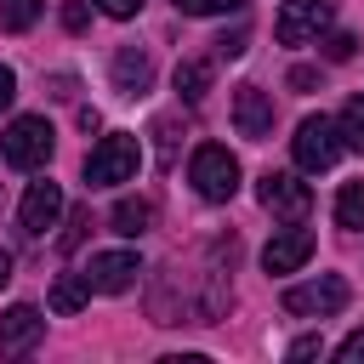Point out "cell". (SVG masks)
I'll list each match as a JSON object with an SVG mask.
<instances>
[{"instance_id": "cell-3", "label": "cell", "mask_w": 364, "mask_h": 364, "mask_svg": "<svg viewBox=\"0 0 364 364\" xmlns=\"http://www.w3.org/2000/svg\"><path fill=\"white\" fill-rule=\"evenodd\" d=\"M290 148H296V165L301 171H330L336 159H341V125L336 119H324V114H313V119H301L296 125V136H290Z\"/></svg>"}, {"instance_id": "cell-29", "label": "cell", "mask_w": 364, "mask_h": 364, "mask_svg": "<svg viewBox=\"0 0 364 364\" xmlns=\"http://www.w3.org/2000/svg\"><path fill=\"white\" fill-rule=\"evenodd\" d=\"M6 279H11V256L0 250V290H6Z\"/></svg>"}, {"instance_id": "cell-1", "label": "cell", "mask_w": 364, "mask_h": 364, "mask_svg": "<svg viewBox=\"0 0 364 364\" xmlns=\"http://www.w3.org/2000/svg\"><path fill=\"white\" fill-rule=\"evenodd\" d=\"M142 165V142L131 131H108L91 154H85V182L91 188H114V182H131Z\"/></svg>"}, {"instance_id": "cell-6", "label": "cell", "mask_w": 364, "mask_h": 364, "mask_svg": "<svg viewBox=\"0 0 364 364\" xmlns=\"http://www.w3.org/2000/svg\"><path fill=\"white\" fill-rule=\"evenodd\" d=\"M256 199H262L273 216H284V222H301V216H307V205H313L307 182H296L290 171H267V176L256 182Z\"/></svg>"}, {"instance_id": "cell-9", "label": "cell", "mask_w": 364, "mask_h": 364, "mask_svg": "<svg viewBox=\"0 0 364 364\" xmlns=\"http://www.w3.org/2000/svg\"><path fill=\"white\" fill-rule=\"evenodd\" d=\"M233 125H239V136L267 142V136H273V97H267L262 85H239V91H233Z\"/></svg>"}, {"instance_id": "cell-18", "label": "cell", "mask_w": 364, "mask_h": 364, "mask_svg": "<svg viewBox=\"0 0 364 364\" xmlns=\"http://www.w3.org/2000/svg\"><path fill=\"white\" fill-rule=\"evenodd\" d=\"M341 142L353 148V154H364V97H347V108H341Z\"/></svg>"}, {"instance_id": "cell-8", "label": "cell", "mask_w": 364, "mask_h": 364, "mask_svg": "<svg viewBox=\"0 0 364 364\" xmlns=\"http://www.w3.org/2000/svg\"><path fill=\"white\" fill-rule=\"evenodd\" d=\"M57 216H63V188H57L51 176H46V182H28V193H23V205H17L23 233L40 239L46 228H57Z\"/></svg>"}, {"instance_id": "cell-4", "label": "cell", "mask_w": 364, "mask_h": 364, "mask_svg": "<svg viewBox=\"0 0 364 364\" xmlns=\"http://www.w3.org/2000/svg\"><path fill=\"white\" fill-rule=\"evenodd\" d=\"M0 154H6V165H17V171H40V165L51 159V125H46L40 114L11 119V131L0 136Z\"/></svg>"}, {"instance_id": "cell-7", "label": "cell", "mask_w": 364, "mask_h": 364, "mask_svg": "<svg viewBox=\"0 0 364 364\" xmlns=\"http://www.w3.org/2000/svg\"><path fill=\"white\" fill-rule=\"evenodd\" d=\"M324 23H330V0H284L279 17H273V34L284 46H307Z\"/></svg>"}, {"instance_id": "cell-14", "label": "cell", "mask_w": 364, "mask_h": 364, "mask_svg": "<svg viewBox=\"0 0 364 364\" xmlns=\"http://www.w3.org/2000/svg\"><path fill=\"white\" fill-rule=\"evenodd\" d=\"M108 222H114V233H125V239H142V233L154 228V205H148V199H119Z\"/></svg>"}, {"instance_id": "cell-11", "label": "cell", "mask_w": 364, "mask_h": 364, "mask_svg": "<svg viewBox=\"0 0 364 364\" xmlns=\"http://www.w3.org/2000/svg\"><path fill=\"white\" fill-rule=\"evenodd\" d=\"M40 336H46V318H40L28 301H17V307H6V313H0V353H6V358L28 353Z\"/></svg>"}, {"instance_id": "cell-15", "label": "cell", "mask_w": 364, "mask_h": 364, "mask_svg": "<svg viewBox=\"0 0 364 364\" xmlns=\"http://www.w3.org/2000/svg\"><path fill=\"white\" fill-rule=\"evenodd\" d=\"M91 301V279L85 273H57V284H51V313H80Z\"/></svg>"}, {"instance_id": "cell-25", "label": "cell", "mask_w": 364, "mask_h": 364, "mask_svg": "<svg viewBox=\"0 0 364 364\" xmlns=\"http://www.w3.org/2000/svg\"><path fill=\"white\" fill-rule=\"evenodd\" d=\"M324 353V341L318 336H301V341H290V358H318Z\"/></svg>"}, {"instance_id": "cell-16", "label": "cell", "mask_w": 364, "mask_h": 364, "mask_svg": "<svg viewBox=\"0 0 364 364\" xmlns=\"http://www.w3.org/2000/svg\"><path fill=\"white\" fill-rule=\"evenodd\" d=\"M205 91H210V63H205V57L176 63V97H182V102H199Z\"/></svg>"}, {"instance_id": "cell-24", "label": "cell", "mask_w": 364, "mask_h": 364, "mask_svg": "<svg viewBox=\"0 0 364 364\" xmlns=\"http://www.w3.org/2000/svg\"><path fill=\"white\" fill-rule=\"evenodd\" d=\"M336 358H341V364H364V330H353V336L336 347Z\"/></svg>"}, {"instance_id": "cell-27", "label": "cell", "mask_w": 364, "mask_h": 364, "mask_svg": "<svg viewBox=\"0 0 364 364\" xmlns=\"http://www.w3.org/2000/svg\"><path fill=\"white\" fill-rule=\"evenodd\" d=\"M11 97H17V74L0 68V108H11Z\"/></svg>"}, {"instance_id": "cell-26", "label": "cell", "mask_w": 364, "mask_h": 364, "mask_svg": "<svg viewBox=\"0 0 364 364\" xmlns=\"http://www.w3.org/2000/svg\"><path fill=\"white\" fill-rule=\"evenodd\" d=\"M97 6H102L108 17H136V11H142V0H97Z\"/></svg>"}, {"instance_id": "cell-22", "label": "cell", "mask_w": 364, "mask_h": 364, "mask_svg": "<svg viewBox=\"0 0 364 364\" xmlns=\"http://www.w3.org/2000/svg\"><path fill=\"white\" fill-rule=\"evenodd\" d=\"M85 23H91V11H85V0H63V28H68V34H80Z\"/></svg>"}, {"instance_id": "cell-20", "label": "cell", "mask_w": 364, "mask_h": 364, "mask_svg": "<svg viewBox=\"0 0 364 364\" xmlns=\"http://www.w3.org/2000/svg\"><path fill=\"white\" fill-rule=\"evenodd\" d=\"M188 17H228V11H245V0H176Z\"/></svg>"}, {"instance_id": "cell-19", "label": "cell", "mask_w": 364, "mask_h": 364, "mask_svg": "<svg viewBox=\"0 0 364 364\" xmlns=\"http://www.w3.org/2000/svg\"><path fill=\"white\" fill-rule=\"evenodd\" d=\"M34 17H40V0H0V28L23 34V28H34Z\"/></svg>"}, {"instance_id": "cell-12", "label": "cell", "mask_w": 364, "mask_h": 364, "mask_svg": "<svg viewBox=\"0 0 364 364\" xmlns=\"http://www.w3.org/2000/svg\"><path fill=\"white\" fill-rule=\"evenodd\" d=\"M307 256H313V233H307V228H284V233H273V239H267L262 267H267V273H296Z\"/></svg>"}, {"instance_id": "cell-17", "label": "cell", "mask_w": 364, "mask_h": 364, "mask_svg": "<svg viewBox=\"0 0 364 364\" xmlns=\"http://www.w3.org/2000/svg\"><path fill=\"white\" fill-rule=\"evenodd\" d=\"M336 222L353 228V233H364V182H347L336 193Z\"/></svg>"}, {"instance_id": "cell-2", "label": "cell", "mask_w": 364, "mask_h": 364, "mask_svg": "<svg viewBox=\"0 0 364 364\" xmlns=\"http://www.w3.org/2000/svg\"><path fill=\"white\" fill-rule=\"evenodd\" d=\"M188 176H193L199 199H210V205H222V199H233V193H239V159H233L222 142H199V148H193Z\"/></svg>"}, {"instance_id": "cell-5", "label": "cell", "mask_w": 364, "mask_h": 364, "mask_svg": "<svg viewBox=\"0 0 364 364\" xmlns=\"http://www.w3.org/2000/svg\"><path fill=\"white\" fill-rule=\"evenodd\" d=\"M347 279L341 273H324V279H313V284H290L284 290V313H296V318H330V313H341L347 307Z\"/></svg>"}, {"instance_id": "cell-13", "label": "cell", "mask_w": 364, "mask_h": 364, "mask_svg": "<svg viewBox=\"0 0 364 364\" xmlns=\"http://www.w3.org/2000/svg\"><path fill=\"white\" fill-rule=\"evenodd\" d=\"M148 80H154L148 51L119 46V51H114V91H119V97H142V91H148Z\"/></svg>"}, {"instance_id": "cell-23", "label": "cell", "mask_w": 364, "mask_h": 364, "mask_svg": "<svg viewBox=\"0 0 364 364\" xmlns=\"http://www.w3.org/2000/svg\"><path fill=\"white\" fill-rule=\"evenodd\" d=\"M353 46H358L353 34H330V40H324V57H330V63H347V57H353Z\"/></svg>"}, {"instance_id": "cell-21", "label": "cell", "mask_w": 364, "mask_h": 364, "mask_svg": "<svg viewBox=\"0 0 364 364\" xmlns=\"http://www.w3.org/2000/svg\"><path fill=\"white\" fill-rule=\"evenodd\" d=\"M85 228H91V210H85V205H80V210H74V216H68V233H63V250H74V245H80V239H85Z\"/></svg>"}, {"instance_id": "cell-10", "label": "cell", "mask_w": 364, "mask_h": 364, "mask_svg": "<svg viewBox=\"0 0 364 364\" xmlns=\"http://www.w3.org/2000/svg\"><path fill=\"white\" fill-rule=\"evenodd\" d=\"M136 273H142V262H136L131 250H102V256H91V267H85L91 290H108V296L131 290V284H136Z\"/></svg>"}, {"instance_id": "cell-28", "label": "cell", "mask_w": 364, "mask_h": 364, "mask_svg": "<svg viewBox=\"0 0 364 364\" xmlns=\"http://www.w3.org/2000/svg\"><path fill=\"white\" fill-rule=\"evenodd\" d=\"M313 80H318V74H313V68H290V85H296V91H307V85H313Z\"/></svg>"}]
</instances>
